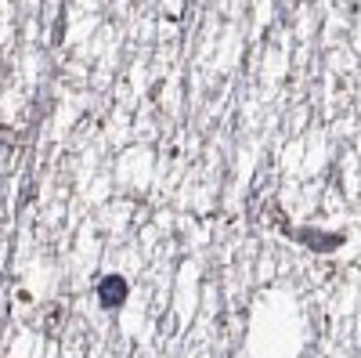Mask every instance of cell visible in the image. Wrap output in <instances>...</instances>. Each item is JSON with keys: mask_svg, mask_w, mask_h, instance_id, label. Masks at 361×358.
<instances>
[{"mask_svg": "<svg viewBox=\"0 0 361 358\" xmlns=\"http://www.w3.org/2000/svg\"><path fill=\"white\" fill-rule=\"evenodd\" d=\"M98 304L105 308V311H119L127 301H130V282H127V275H119V272H109V275H102L98 279Z\"/></svg>", "mask_w": 361, "mask_h": 358, "instance_id": "cell-2", "label": "cell"}, {"mask_svg": "<svg viewBox=\"0 0 361 358\" xmlns=\"http://www.w3.org/2000/svg\"><path fill=\"white\" fill-rule=\"evenodd\" d=\"M289 239L300 243L304 250H311V253H333L347 243L343 232H322V228H311V225L307 228H289Z\"/></svg>", "mask_w": 361, "mask_h": 358, "instance_id": "cell-1", "label": "cell"}]
</instances>
